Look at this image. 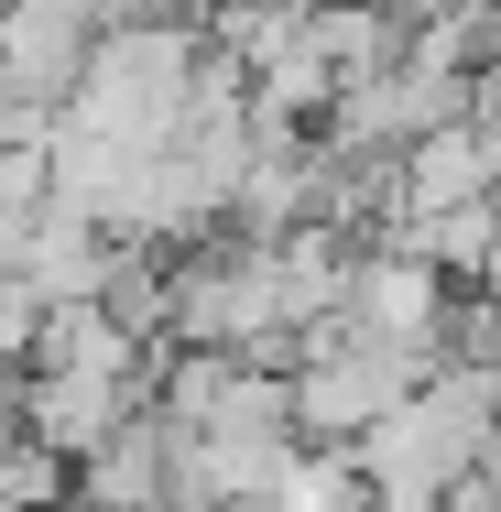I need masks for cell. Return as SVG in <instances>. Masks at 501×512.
<instances>
[{
	"mask_svg": "<svg viewBox=\"0 0 501 512\" xmlns=\"http://www.w3.org/2000/svg\"><path fill=\"white\" fill-rule=\"evenodd\" d=\"M403 251L436 262L447 284H480V295H491V284H501V207L491 197H458V207H436V218H414Z\"/></svg>",
	"mask_w": 501,
	"mask_h": 512,
	"instance_id": "5b68a950",
	"label": "cell"
},
{
	"mask_svg": "<svg viewBox=\"0 0 501 512\" xmlns=\"http://www.w3.org/2000/svg\"><path fill=\"white\" fill-rule=\"evenodd\" d=\"M447 316H458V284L436 273V262H414V251H349V306L338 327H360V338H393V349H447Z\"/></svg>",
	"mask_w": 501,
	"mask_h": 512,
	"instance_id": "7a4b0ae2",
	"label": "cell"
},
{
	"mask_svg": "<svg viewBox=\"0 0 501 512\" xmlns=\"http://www.w3.org/2000/svg\"><path fill=\"white\" fill-rule=\"evenodd\" d=\"M33 327H44L33 284H22V273H0V382H22V371H33Z\"/></svg>",
	"mask_w": 501,
	"mask_h": 512,
	"instance_id": "52a82bcc",
	"label": "cell"
},
{
	"mask_svg": "<svg viewBox=\"0 0 501 512\" xmlns=\"http://www.w3.org/2000/svg\"><path fill=\"white\" fill-rule=\"evenodd\" d=\"M186 66H197V22L175 11H131V22H99L55 120L66 131H99L120 153H164L175 120H186Z\"/></svg>",
	"mask_w": 501,
	"mask_h": 512,
	"instance_id": "6da1fadb",
	"label": "cell"
},
{
	"mask_svg": "<svg viewBox=\"0 0 501 512\" xmlns=\"http://www.w3.org/2000/svg\"><path fill=\"white\" fill-rule=\"evenodd\" d=\"M393 197H403V218H436V207H458V197H491L480 131H469V120H436V131L393 142Z\"/></svg>",
	"mask_w": 501,
	"mask_h": 512,
	"instance_id": "277c9868",
	"label": "cell"
},
{
	"mask_svg": "<svg viewBox=\"0 0 501 512\" xmlns=\"http://www.w3.org/2000/svg\"><path fill=\"white\" fill-rule=\"evenodd\" d=\"M142 404V382H99V371H22L11 382V425L33 436V447H55L66 469L120 436V414Z\"/></svg>",
	"mask_w": 501,
	"mask_h": 512,
	"instance_id": "3957f363",
	"label": "cell"
},
{
	"mask_svg": "<svg viewBox=\"0 0 501 512\" xmlns=\"http://www.w3.org/2000/svg\"><path fill=\"white\" fill-rule=\"evenodd\" d=\"M469 131H480V164H491V207H501V109H491V120H469Z\"/></svg>",
	"mask_w": 501,
	"mask_h": 512,
	"instance_id": "ba28073f",
	"label": "cell"
},
{
	"mask_svg": "<svg viewBox=\"0 0 501 512\" xmlns=\"http://www.w3.org/2000/svg\"><path fill=\"white\" fill-rule=\"evenodd\" d=\"M305 44L327 55V77H371L403 55V22L393 0H305Z\"/></svg>",
	"mask_w": 501,
	"mask_h": 512,
	"instance_id": "8992f818",
	"label": "cell"
},
{
	"mask_svg": "<svg viewBox=\"0 0 501 512\" xmlns=\"http://www.w3.org/2000/svg\"><path fill=\"white\" fill-rule=\"evenodd\" d=\"M469 480H480V491L501 502V425H491V447H480V469H469Z\"/></svg>",
	"mask_w": 501,
	"mask_h": 512,
	"instance_id": "9c48e42d",
	"label": "cell"
}]
</instances>
